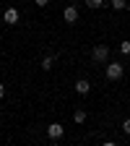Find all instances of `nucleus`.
Returning <instances> with one entry per match:
<instances>
[{
  "label": "nucleus",
  "mask_w": 130,
  "mask_h": 146,
  "mask_svg": "<svg viewBox=\"0 0 130 146\" xmlns=\"http://www.w3.org/2000/svg\"><path fill=\"white\" fill-rule=\"evenodd\" d=\"M34 3H36V5H39V8H44V5L49 3V0H34Z\"/></svg>",
  "instance_id": "nucleus-13"
},
{
  "label": "nucleus",
  "mask_w": 130,
  "mask_h": 146,
  "mask_svg": "<svg viewBox=\"0 0 130 146\" xmlns=\"http://www.w3.org/2000/svg\"><path fill=\"white\" fill-rule=\"evenodd\" d=\"M112 8H115V11H122V8H127V0H112Z\"/></svg>",
  "instance_id": "nucleus-9"
},
{
  "label": "nucleus",
  "mask_w": 130,
  "mask_h": 146,
  "mask_svg": "<svg viewBox=\"0 0 130 146\" xmlns=\"http://www.w3.org/2000/svg\"><path fill=\"white\" fill-rule=\"evenodd\" d=\"M122 133H127V136H130V117H125V120H122Z\"/></svg>",
  "instance_id": "nucleus-12"
},
{
  "label": "nucleus",
  "mask_w": 130,
  "mask_h": 146,
  "mask_svg": "<svg viewBox=\"0 0 130 146\" xmlns=\"http://www.w3.org/2000/svg\"><path fill=\"white\" fill-rule=\"evenodd\" d=\"M63 18H65V24H76V21H78V8H76V5H68V8L63 11Z\"/></svg>",
  "instance_id": "nucleus-6"
},
{
  "label": "nucleus",
  "mask_w": 130,
  "mask_h": 146,
  "mask_svg": "<svg viewBox=\"0 0 130 146\" xmlns=\"http://www.w3.org/2000/svg\"><path fill=\"white\" fill-rule=\"evenodd\" d=\"M104 76H107V81H120L122 76H125V65L122 63H107V68H104Z\"/></svg>",
  "instance_id": "nucleus-2"
},
{
  "label": "nucleus",
  "mask_w": 130,
  "mask_h": 146,
  "mask_svg": "<svg viewBox=\"0 0 130 146\" xmlns=\"http://www.w3.org/2000/svg\"><path fill=\"white\" fill-rule=\"evenodd\" d=\"M120 52H122V55H130V42H127V39L120 42Z\"/></svg>",
  "instance_id": "nucleus-11"
},
{
  "label": "nucleus",
  "mask_w": 130,
  "mask_h": 146,
  "mask_svg": "<svg viewBox=\"0 0 130 146\" xmlns=\"http://www.w3.org/2000/svg\"><path fill=\"white\" fill-rule=\"evenodd\" d=\"M3 97H5V86L0 84V99H3Z\"/></svg>",
  "instance_id": "nucleus-14"
},
{
  "label": "nucleus",
  "mask_w": 130,
  "mask_h": 146,
  "mask_svg": "<svg viewBox=\"0 0 130 146\" xmlns=\"http://www.w3.org/2000/svg\"><path fill=\"white\" fill-rule=\"evenodd\" d=\"M3 21H5L8 26H16L18 21H21V13H18V8H5V11H3Z\"/></svg>",
  "instance_id": "nucleus-4"
},
{
  "label": "nucleus",
  "mask_w": 130,
  "mask_h": 146,
  "mask_svg": "<svg viewBox=\"0 0 130 146\" xmlns=\"http://www.w3.org/2000/svg\"><path fill=\"white\" fill-rule=\"evenodd\" d=\"M83 3H86L88 8H102V5H104V0H83Z\"/></svg>",
  "instance_id": "nucleus-10"
},
{
  "label": "nucleus",
  "mask_w": 130,
  "mask_h": 146,
  "mask_svg": "<svg viewBox=\"0 0 130 146\" xmlns=\"http://www.w3.org/2000/svg\"><path fill=\"white\" fill-rule=\"evenodd\" d=\"M109 55H112V50H109L107 44H94V50H91V60L99 63V65H107L109 63Z\"/></svg>",
  "instance_id": "nucleus-1"
},
{
  "label": "nucleus",
  "mask_w": 130,
  "mask_h": 146,
  "mask_svg": "<svg viewBox=\"0 0 130 146\" xmlns=\"http://www.w3.org/2000/svg\"><path fill=\"white\" fill-rule=\"evenodd\" d=\"M55 68V55H47V58H42V70H52Z\"/></svg>",
  "instance_id": "nucleus-7"
},
{
  "label": "nucleus",
  "mask_w": 130,
  "mask_h": 146,
  "mask_svg": "<svg viewBox=\"0 0 130 146\" xmlns=\"http://www.w3.org/2000/svg\"><path fill=\"white\" fill-rule=\"evenodd\" d=\"M125 11H130V3H127V8H125Z\"/></svg>",
  "instance_id": "nucleus-15"
},
{
  "label": "nucleus",
  "mask_w": 130,
  "mask_h": 146,
  "mask_svg": "<svg viewBox=\"0 0 130 146\" xmlns=\"http://www.w3.org/2000/svg\"><path fill=\"white\" fill-rule=\"evenodd\" d=\"M73 89H76V94H81V97H86L88 91H91V81L88 78H78L76 84H73Z\"/></svg>",
  "instance_id": "nucleus-5"
},
{
  "label": "nucleus",
  "mask_w": 130,
  "mask_h": 146,
  "mask_svg": "<svg viewBox=\"0 0 130 146\" xmlns=\"http://www.w3.org/2000/svg\"><path fill=\"white\" fill-rule=\"evenodd\" d=\"M47 136H49V141H60V138L65 136V128H63L60 123H49V125H47Z\"/></svg>",
  "instance_id": "nucleus-3"
},
{
  "label": "nucleus",
  "mask_w": 130,
  "mask_h": 146,
  "mask_svg": "<svg viewBox=\"0 0 130 146\" xmlns=\"http://www.w3.org/2000/svg\"><path fill=\"white\" fill-rule=\"evenodd\" d=\"M73 123H86V112H83V110H76V112H73Z\"/></svg>",
  "instance_id": "nucleus-8"
}]
</instances>
